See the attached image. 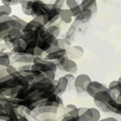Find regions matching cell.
Listing matches in <instances>:
<instances>
[{
	"label": "cell",
	"instance_id": "1",
	"mask_svg": "<svg viewBox=\"0 0 121 121\" xmlns=\"http://www.w3.org/2000/svg\"><path fill=\"white\" fill-rule=\"evenodd\" d=\"M117 95L111 92L108 88H107L105 90H101L95 93V95L93 96L94 102L98 108H99L101 111L104 112H110L109 109L108 108V104L109 101L112 98L116 99Z\"/></svg>",
	"mask_w": 121,
	"mask_h": 121
},
{
	"label": "cell",
	"instance_id": "2",
	"mask_svg": "<svg viewBox=\"0 0 121 121\" xmlns=\"http://www.w3.org/2000/svg\"><path fill=\"white\" fill-rule=\"evenodd\" d=\"M50 8L48 7V4L44 2L42 0H35L32 5L31 9V16L34 17L37 15L48 14Z\"/></svg>",
	"mask_w": 121,
	"mask_h": 121
},
{
	"label": "cell",
	"instance_id": "3",
	"mask_svg": "<svg viewBox=\"0 0 121 121\" xmlns=\"http://www.w3.org/2000/svg\"><path fill=\"white\" fill-rule=\"evenodd\" d=\"M91 81H92V79L89 75L85 73L78 75L77 77H75L74 79V86L77 92L78 93L86 92V86Z\"/></svg>",
	"mask_w": 121,
	"mask_h": 121
},
{
	"label": "cell",
	"instance_id": "4",
	"mask_svg": "<svg viewBox=\"0 0 121 121\" xmlns=\"http://www.w3.org/2000/svg\"><path fill=\"white\" fill-rule=\"evenodd\" d=\"M101 113L100 111L96 108H88L86 111L79 115L78 121H98L100 120Z\"/></svg>",
	"mask_w": 121,
	"mask_h": 121
},
{
	"label": "cell",
	"instance_id": "5",
	"mask_svg": "<svg viewBox=\"0 0 121 121\" xmlns=\"http://www.w3.org/2000/svg\"><path fill=\"white\" fill-rule=\"evenodd\" d=\"M67 51V57L71 60L79 59L84 55V49L80 45H73L70 46L66 49Z\"/></svg>",
	"mask_w": 121,
	"mask_h": 121
},
{
	"label": "cell",
	"instance_id": "6",
	"mask_svg": "<svg viewBox=\"0 0 121 121\" xmlns=\"http://www.w3.org/2000/svg\"><path fill=\"white\" fill-rule=\"evenodd\" d=\"M108 87L106 86L104 84H102V83L97 82V81H91L88 86H86V92L88 93L91 97H92L97 93L98 92L101 90H105Z\"/></svg>",
	"mask_w": 121,
	"mask_h": 121
},
{
	"label": "cell",
	"instance_id": "7",
	"mask_svg": "<svg viewBox=\"0 0 121 121\" xmlns=\"http://www.w3.org/2000/svg\"><path fill=\"white\" fill-rule=\"evenodd\" d=\"M45 29V26L44 25L33 19L30 22H27V24L24 26V28L22 29V33H28V32H34V31L40 33Z\"/></svg>",
	"mask_w": 121,
	"mask_h": 121
},
{
	"label": "cell",
	"instance_id": "8",
	"mask_svg": "<svg viewBox=\"0 0 121 121\" xmlns=\"http://www.w3.org/2000/svg\"><path fill=\"white\" fill-rule=\"evenodd\" d=\"M58 69L62 71H65L67 73L75 74L77 72L78 67L77 63L74 61V60H71L67 58Z\"/></svg>",
	"mask_w": 121,
	"mask_h": 121
},
{
	"label": "cell",
	"instance_id": "9",
	"mask_svg": "<svg viewBox=\"0 0 121 121\" xmlns=\"http://www.w3.org/2000/svg\"><path fill=\"white\" fill-rule=\"evenodd\" d=\"M60 9H61L58 8L57 6H55L54 4H53L52 7L50 9V10H49L48 13V26H50V25L53 24L59 18V13H60Z\"/></svg>",
	"mask_w": 121,
	"mask_h": 121
},
{
	"label": "cell",
	"instance_id": "10",
	"mask_svg": "<svg viewBox=\"0 0 121 121\" xmlns=\"http://www.w3.org/2000/svg\"><path fill=\"white\" fill-rule=\"evenodd\" d=\"M92 12L90 9H82L81 13L77 17H75V21H77L81 24L89 21L92 16Z\"/></svg>",
	"mask_w": 121,
	"mask_h": 121
},
{
	"label": "cell",
	"instance_id": "11",
	"mask_svg": "<svg viewBox=\"0 0 121 121\" xmlns=\"http://www.w3.org/2000/svg\"><path fill=\"white\" fill-rule=\"evenodd\" d=\"M64 55H67V51L66 49L62 48H59L55 52H53L52 53H49V54H46V55L45 56L44 59L48 60H55L56 59L59 58L60 57L64 56Z\"/></svg>",
	"mask_w": 121,
	"mask_h": 121
},
{
	"label": "cell",
	"instance_id": "12",
	"mask_svg": "<svg viewBox=\"0 0 121 121\" xmlns=\"http://www.w3.org/2000/svg\"><path fill=\"white\" fill-rule=\"evenodd\" d=\"M73 14L69 9H61L59 13V18L65 24H70L73 20Z\"/></svg>",
	"mask_w": 121,
	"mask_h": 121
},
{
	"label": "cell",
	"instance_id": "13",
	"mask_svg": "<svg viewBox=\"0 0 121 121\" xmlns=\"http://www.w3.org/2000/svg\"><path fill=\"white\" fill-rule=\"evenodd\" d=\"M35 0H26L20 3L21 6V11L24 14L27 15V16H31V9L32 5Z\"/></svg>",
	"mask_w": 121,
	"mask_h": 121
},
{
	"label": "cell",
	"instance_id": "14",
	"mask_svg": "<svg viewBox=\"0 0 121 121\" xmlns=\"http://www.w3.org/2000/svg\"><path fill=\"white\" fill-rule=\"evenodd\" d=\"M33 56L27 55H22V54H16L14 56V61L17 63H24V64H31L33 61Z\"/></svg>",
	"mask_w": 121,
	"mask_h": 121
},
{
	"label": "cell",
	"instance_id": "15",
	"mask_svg": "<svg viewBox=\"0 0 121 121\" xmlns=\"http://www.w3.org/2000/svg\"><path fill=\"white\" fill-rule=\"evenodd\" d=\"M11 64L9 55L6 52H0V67H7Z\"/></svg>",
	"mask_w": 121,
	"mask_h": 121
},
{
	"label": "cell",
	"instance_id": "16",
	"mask_svg": "<svg viewBox=\"0 0 121 121\" xmlns=\"http://www.w3.org/2000/svg\"><path fill=\"white\" fill-rule=\"evenodd\" d=\"M45 30L47 31L52 34V36H54L56 39L58 38L60 33V26L58 25H54V24H52L50 26H48L45 27Z\"/></svg>",
	"mask_w": 121,
	"mask_h": 121
},
{
	"label": "cell",
	"instance_id": "17",
	"mask_svg": "<svg viewBox=\"0 0 121 121\" xmlns=\"http://www.w3.org/2000/svg\"><path fill=\"white\" fill-rule=\"evenodd\" d=\"M79 5L82 9H91L97 5V0H82Z\"/></svg>",
	"mask_w": 121,
	"mask_h": 121
},
{
	"label": "cell",
	"instance_id": "18",
	"mask_svg": "<svg viewBox=\"0 0 121 121\" xmlns=\"http://www.w3.org/2000/svg\"><path fill=\"white\" fill-rule=\"evenodd\" d=\"M55 83H56V85L58 86L60 91H61V92H65V90L67 89V85H68V81H67V79L65 78V77H60L58 80L55 81Z\"/></svg>",
	"mask_w": 121,
	"mask_h": 121
},
{
	"label": "cell",
	"instance_id": "19",
	"mask_svg": "<svg viewBox=\"0 0 121 121\" xmlns=\"http://www.w3.org/2000/svg\"><path fill=\"white\" fill-rule=\"evenodd\" d=\"M33 19H34V20L38 21V22H39L40 24L44 25L45 27L48 26V14L37 15V16H35Z\"/></svg>",
	"mask_w": 121,
	"mask_h": 121
},
{
	"label": "cell",
	"instance_id": "20",
	"mask_svg": "<svg viewBox=\"0 0 121 121\" xmlns=\"http://www.w3.org/2000/svg\"><path fill=\"white\" fill-rule=\"evenodd\" d=\"M108 88L111 90V92L114 93L116 95H119L120 93V90L119 89L118 82H117V80H113V81L110 82V84H109Z\"/></svg>",
	"mask_w": 121,
	"mask_h": 121
},
{
	"label": "cell",
	"instance_id": "21",
	"mask_svg": "<svg viewBox=\"0 0 121 121\" xmlns=\"http://www.w3.org/2000/svg\"><path fill=\"white\" fill-rule=\"evenodd\" d=\"M58 44L60 48L67 49L70 46V42L67 38H58Z\"/></svg>",
	"mask_w": 121,
	"mask_h": 121
},
{
	"label": "cell",
	"instance_id": "22",
	"mask_svg": "<svg viewBox=\"0 0 121 121\" xmlns=\"http://www.w3.org/2000/svg\"><path fill=\"white\" fill-rule=\"evenodd\" d=\"M8 24H9L11 28H17V29L20 30L22 31V26H21V24L18 22V21L15 20V19H14L13 17H12L11 20H10L9 21H8Z\"/></svg>",
	"mask_w": 121,
	"mask_h": 121
},
{
	"label": "cell",
	"instance_id": "23",
	"mask_svg": "<svg viewBox=\"0 0 121 121\" xmlns=\"http://www.w3.org/2000/svg\"><path fill=\"white\" fill-rule=\"evenodd\" d=\"M70 11H71V12H72V14H73V17H77V15H79V14L81 13V11H82V8H81V6H80V5H77L76 7H74V8H73V9H70Z\"/></svg>",
	"mask_w": 121,
	"mask_h": 121
},
{
	"label": "cell",
	"instance_id": "24",
	"mask_svg": "<svg viewBox=\"0 0 121 121\" xmlns=\"http://www.w3.org/2000/svg\"><path fill=\"white\" fill-rule=\"evenodd\" d=\"M65 3H66V5L69 9H73V8H74V7H76L77 5H79V2L77 1V0H66Z\"/></svg>",
	"mask_w": 121,
	"mask_h": 121
},
{
	"label": "cell",
	"instance_id": "25",
	"mask_svg": "<svg viewBox=\"0 0 121 121\" xmlns=\"http://www.w3.org/2000/svg\"><path fill=\"white\" fill-rule=\"evenodd\" d=\"M1 11H4V12L7 13L8 14L11 15L12 10H11V7L10 5H0V12H1Z\"/></svg>",
	"mask_w": 121,
	"mask_h": 121
},
{
	"label": "cell",
	"instance_id": "26",
	"mask_svg": "<svg viewBox=\"0 0 121 121\" xmlns=\"http://www.w3.org/2000/svg\"><path fill=\"white\" fill-rule=\"evenodd\" d=\"M3 5H14L19 3V0H1Z\"/></svg>",
	"mask_w": 121,
	"mask_h": 121
},
{
	"label": "cell",
	"instance_id": "27",
	"mask_svg": "<svg viewBox=\"0 0 121 121\" xmlns=\"http://www.w3.org/2000/svg\"><path fill=\"white\" fill-rule=\"evenodd\" d=\"M5 69H6V72H7V73L9 74V75H12V74H14V73H16V72L17 71V70L15 68L14 66H12V65H9L7 67H5Z\"/></svg>",
	"mask_w": 121,
	"mask_h": 121
},
{
	"label": "cell",
	"instance_id": "28",
	"mask_svg": "<svg viewBox=\"0 0 121 121\" xmlns=\"http://www.w3.org/2000/svg\"><path fill=\"white\" fill-rule=\"evenodd\" d=\"M11 17H12L14 19H15V20H17V21H18V22L20 23L21 24V26H22V29L23 28H24V26L26 25V24H27V22L26 21H25L24 20H23V19H21V18H20L19 17H17V16H16V15H11Z\"/></svg>",
	"mask_w": 121,
	"mask_h": 121
},
{
	"label": "cell",
	"instance_id": "29",
	"mask_svg": "<svg viewBox=\"0 0 121 121\" xmlns=\"http://www.w3.org/2000/svg\"><path fill=\"white\" fill-rule=\"evenodd\" d=\"M66 0H55V2L53 3L55 6H57L58 8H60V9H63L64 4Z\"/></svg>",
	"mask_w": 121,
	"mask_h": 121
},
{
	"label": "cell",
	"instance_id": "30",
	"mask_svg": "<svg viewBox=\"0 0 121 121\" xmlns=\"http://www.w3.org/2000/svg\"><path fill=\"white\" fill-rule=\"evenodd\" d=\"M65 78L67 79V81H68V82H72V81H73L74 79H75V77L73 76V74H72V73H67L65 76Z\"/></svg>",
	"mask_w": 121,
	"mask_h": 121
},
{
	"label": "cell",
	"instance_id": "31",
	"mask_svg": "<svg viewBox=\"0 0 121 121\" xmlns=\"http://www.w3.org/2000/svg\"><path fill=\"white\" fill-rule=\"evenodd\" d=\"M31 70V64H26L18 68V70Z\"/></svg>",
	"mask_w": 121,
	"mask_h": 121
},
{
	"label": "cell",
	"instance_id": "32",
	"mask_svg": "<svg viewBox=\"0 0 121 121\" xmlns=\"http://www.w3.org/2000/svg\"><path fill=\"white\" fill-rule=\"evenodd\" d=\"M77 108L76 107L75 105H73V104H68V105H67L66 107H65V111L68 113L69 111H72V110H74V109H77Z\"/></svg>",
	"mask_w": 121,
	"mask_h": 121
},
{
	"label": "cell",
	"instance_id": "33",
	"mask_svg": "<svg viewBox=\"0 0 121 121\" xmlns=\"http://www.w3.org/2000/svg\"><path fill=\"white\" fill-rule=\"evenodd\" d=\"M43 59V57L42 56H34L33 58V61L32 63L33 64H35V63H37V62H39L40 60Z\"/></svg>",
	"mask_w": 121,
	"mask_h": 121
},
{
	"label": "cell",
	"instance_id": "34",
	"mask_svg": "<svg viewBox=\"0 0 121 121\" xmlns=\"http://www.w3.org/2000/svg\"><path fill=\"white\" fill-rule=\"evenodd\" d=\"M98 121H118L114 117H107V118L102 119V120H99Z\"/></svg>",
	"mask_w": 121,
	"mask_h": 121
},
{
	"label": "cell",
	"instance_id": "35",
	"mask_svg": "<svg viewBox=\"0 0 121 121\" xmlns=\"http://www.w3.org/2000/svg\"><path fill=\"white\" fill-rule=\"evenodd\" d=\"M88 109L87 108H78V111H79V115H81L82 113H84L86 110Z\"/></svg>",
	"mask_w": 121,
	"mask_h": 121
},
{
	"label": "cell",
	"instance_id": "36",
	"mask_svg": "<svg viewBox=\"0 0 121 121\" xmlns=\"http://www.w3.org/2000/svg\"><path fill=\"white\" fill-rule=\"evenodd\" d=\"M117 82H118V83H121V77L117 79Z\"/></svg>",
	"mask_w": 121,
	"mask_h": 121
},
{
	"label": "cell",
	"instance_id": "37",
	"mask_svg": "<svg viewBox=\"0 0 121 121\" xmlns=\"http://www.w3.org/2000/svg\"><path fill=\"white\" fill-rule=\"evenodd\" d=\"M77 1H78V2H79V0H77Z\"/></svg>",
	"mask_w": 121,
	"mask_h": 121
}]
</instances>
